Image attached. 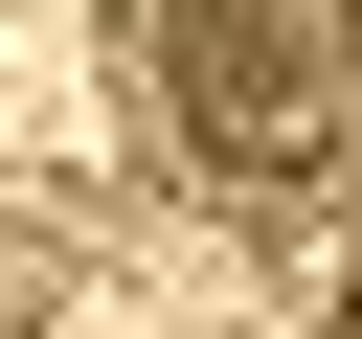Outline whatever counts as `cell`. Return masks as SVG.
<instances>
[{
	"mask_svg": "<svg viewBox=\"0 0 362 339\" xmlns=\"http://www.w3.org/2000/svg\"><path fill=\"white\" fill-rule=\"evenodd\" d=\"M113 136L181 203H317L362 158V0H113Z\"/></svg>",
	"mask_w": 362,
	"mask_h": 339,
	"instance_id": "6da1fadb",
	"label": "cell"
}]
</instances>
